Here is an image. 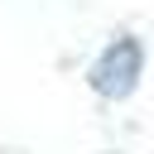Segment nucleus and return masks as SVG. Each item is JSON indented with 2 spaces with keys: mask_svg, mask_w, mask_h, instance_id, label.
Wrapping results in <instances>:
<instances>
[{
  "mask_svg": "<svg viewBox=\"0 0 154 154\" xmlns=\"http://www.w3.org/2000/svg\"><path fill=\"white\" fill-rule=\"evenodd\" d=\"M140 67H144V48H140V38L120 34V38H116L96 63H91L87 82H91L101 96H130L135 82H140Z\"/></svg>",
  "mask_w": 154,
  "mask_h": 154,
  "instance_id": "obj_1",
  "label": "nucleus"
}]
</instances>
